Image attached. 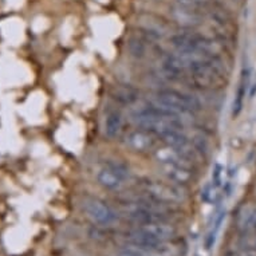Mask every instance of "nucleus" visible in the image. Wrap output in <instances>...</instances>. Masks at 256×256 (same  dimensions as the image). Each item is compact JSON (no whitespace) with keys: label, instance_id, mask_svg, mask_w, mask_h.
Masks as SVG:
<instances>
[{"label":"nucleus","instance_id":"1","mask_svg":"<svg viewBox=\"0 0 256 256\" xmlns=\"http://www.w3.org/2000/svg\"><path fill=\"white\" fill-rule=\"evenodd\" d=\"M156 101L161 105L168 106L172 110L180 114H189L198 112L202 109V104L198 98L189 96L177 90H160L157 92Z\"/></svg>","mask_w":256,"mask_h":256},{"label":"nucleus","instance_id":"2","mask_svg":"<svg viewBox=\"0 0 256 256\" xmlns=\"http://www.w3.org/2000/svg\"><path fill=\"white\" fill-rule=\"evenodd\" d=\"M129 177V168L122 161L109 160V162L98 172V182L106 189H117Z\"/></svg>","mask_w":256,"mask_h":256},{"label":"nucleus","instance_id":"3","mask_svg":"<svg viewBox=\"0 0 256 256\" xmlns=\"http://www.w3.org/2000/svg\"><path fill=\"white\" fill-rule=\"evenodd\" d=\"M145 189L152 198L164 202H173L182 200V192L176 185L165 184L161 181H145Z\"/></svg>","mask_w":256,"mask_h":256},{"label":"nucleus","instance_id":"4","mask_svg":"<svg viewBox=\"0 0 256 256\" xmlns=\"http://www.w3.org/2000/svg\"><path fill=\"white\" fill-rule=\"evenodd\" d=\"M170 15H172L173 20L186 28H190V27H194L202 23V15L198 11L192 10V7H189V6H173L170 8Z\"/></svg>","mask_w":256,"mask_h":256},{"label":"nucleus","instance_id":"5","mask_svg":"<svg viewBox=\"0 0 256 256\" xmlns=\"http://www.w3.org/2000/svg\"><path fill=\"white\" fill-rule=\"evenodd\" d=\"M84 210L92 220L102 224H109L114 220L113 210L98 198H90L84 204Z\"/></svg>","mask_w":256,"mask_h":256},{"label":"nucleus","instance_id":"6","mask_svg":"<svg viewBox=\"0 0 256 256\" xmlns=\"http://www.w3.org/2000/svg\"><path fill=\"white\" fill-rule=\"evenodd\" d=\"M162 173L168 177L169 181H173L176 184L186 185L194 180L192 169L189 165H180V164H169L161 165Z\"/></svg>","mask_w":256,"mask_h":256},{"label":"nucleus","instance_id":"7","mask_svg":"<svg viewBox=\"0 0 256 256\" xmlns=\"http://www.w3.org/2000/svg\"><path fill=\"white\" fill-rule=\"evenodd\" d=\"M126 144L136 152H148L154 146V137L148 130H134L126 137Z\"/></svg>","mask_w":256,"mask_h":256},{"label":"nucleus","instance_id":"8","mask_svg":"<svg viewBox=\"0 0 256 256\" xmlns=\"http://www.w3.org/2000/svg\"><path fill=\"white\" fill-rule=\"evenodd\" d=\"M156 160L158 161L161 165H169V164H180V165H189V161L185 157L178 153L176 149L170 146L160 148L154 152Z\"/></svg>","mask_w":256,"mask_h":256},{"label":"nucleus","instance_id":"9","mask_svg":"<svg viewBox=\"0 0 256 256\" xmlns=\"http://www.w3.org/2000/svg\"><path fill=\"white\" fill-rule=\"evenodd\" d=\"M112 96L116 101L122 105H133L134 102L138 101L140 92L129 84H120L117 88H114Z\"/></svg>","mask_w":256,"mask_h":256},{"label":"nucleus","instance_id":"10","mask_svg":"<svg viewBox=\"0 0 256 256\" xmlns=\"http://www.w3.org/2000/svg\"><path fill=\"white\" fill-rule=\"evenodd\" d=\"M248 78H250V70H246V72L243 70L242 80H240L239 88H238V92H236L235 100H234V104H232V114H234V117H238V116L242 113V109H243L246 90H247L248 88Z\"/></svg>","mask_w":256,"mask_h":256},{"label":"nucleus","instance_id":"11","mask_svg":"<svg viewBox=\"0 0 256 256\" xmlns=\"http://www.w3.org/2000/svg\"><path fill=\"white\" fill-rule=\"evenodd\" d=\"M122 126L121 114L118 112H110L105 118V134L110 138H114L120 133Z\"/></svg>","mask_w":256,"mask_h":256},{"label":"nucleus","instance_id":"12","mask_svg":"<svg viewBox=\"0 0 256 256\" xmlns=\"http://www.w3.org/2000/svg\"><path fill=\"white\" fill-rule=\"evenodd\" d=\"M141 27L148 35L153 38H162V35L165 34V26L160 22L153 20L150 16L146 18L145 20H141Z\"/></svg>","mask_w":256,"mask_h":256},{"label":"nucleus","instance_id":"13","mask_svg":"<svg viewBox=\"0 0 256 256\" xmlns=\"http://www.w3.org/2000/svg\"><path fill=\"white\" fill-rule=\"evenodd\" d=\"M256 226V208L248 206H244L239 214V227L243 230Z\"/></svg>","mask_w":256,"mask_h":256},{"label":"nucleus","instance_id":"14","mask_svg":"<svg viewBox=\"0 0 256 256\" xmlns=\"http://www.w3.org/2000/svg\"><path fill=\"white\" fill-rule=\"evenodd\" d=\"M128 47H129V52L132 54V56H134V58L145 56V44H144L141 39L132 38L128 43Z\"/></svg>","mask_w":256,"mask_h":256},{"label":"nucleus","instance_id":"15","mask_svg":"<svg viewBox=\"0 0 256 256\" xmlns=\"http://www.w3.org/2000/svg\"><path fill=\"white\" fill-rule=\"evenodd\" d=\"M212 178H214V184H218L220 180H222V166L220 165H216L214 169V173H212Z\"/></svg>","mask_w":256,"mask_h":256}]
</instances>
